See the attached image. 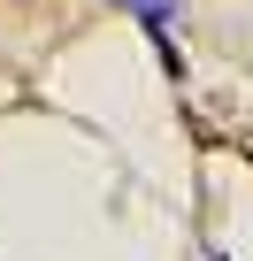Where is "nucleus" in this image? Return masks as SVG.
Wrapping results in <instances>:
<instances>
[{
	"label": "nucleus",
	"mask_w": 253,
	"mask_h": 261,
	"mask_svg": "<svg viewBox=\"0 0 253 261\" xmlns=\"http://www.w3.org/2000/svg\"><path fill=\"white\" fill-rule=\"evenodd\" d=\"M115 8H131L138 23H169V16H177V0H115Z\"/></svg>",
	"instance_id": "f257e3e1"
}]
</instances>
